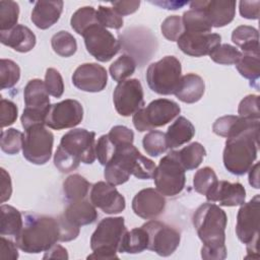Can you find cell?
Listing matches in <instances>:
<instances>
[{
    "instance_id": "obj_1",
    "label": "cell",
    "mask_w": 260,
    "mask_h": 260,
    "mask_svg": "<svg viewBox=\"0 0 260 260\" xmlns=\"http://www.w3.org/2000/svg\"><path fill=\"white\" fill-rule=\"evenodd\" d=\"M228 216L214 203H203L193 214V224L203 246L201 257L206 260H222L226 257L225 226Z\"/></svg>"
},
{
    "instance_id": "obj_2",
    "label": "cell",
    "mask_w": 260,
    "mask_h": 260,
    "mask_svg": "<svg viewBox=\"0 0 260 260\" xmlns=\"http://www.w3.org/2000/svg\"><path fill=\"white\" fill-rule=\"evenodd\" d=\"M154 170V162L143 156L132 143L116 148L113 157L105 166L104 176L108 183L117 186L126 183L131 175L142 180L150 179Z\"/></svg>"
},
{
    "instance_id": "obj_3",
    "label": "cell",
    "mask_w": 260,
    "mask_h": 260,
    "mask_svg": "<svg viewBox=\"0 0 260 260\" xmlns=\"http://www.w3.org/2000/svg\"><path fill=\"white\" fill-rule=\"evenodd\" d=\"M95 133L77 128L65 133L54 155L55 167L62 173L78 168L80 161L90 165L95 159Z\"/></svg>"
},
{
    "instance_id": "obj_4",
    "label": "cell",
    "mask_w": 260,
    "mask_h": 260,
    "mask_svg": "<svg viewBox=\"0 0 260 260\" xmlns=\"http://www.w3.org/2000/svg\"><path fill=\"white\" fill-rule=\"evenodd\" d=\"M58 241H60L58 219L30 213L24 215V224L15 237L17 247L28 254L46 252Z\"/></svg>"
},
{
    "instance_id": "obj_5",
    "label": "cell",
    "mask_w": 260,
    "mask_h": 260,
    "mask_svg": "<svg viewBox=\"0 0 260 260\" xmlns=\"http://www.w3.org/2000/svg\"><path fill=\"white\" fill-rule=\"evenodd\" d=\"M259 128L226 138L223 149L224 168L233 175L242 176L249 172L258 152Z\"/></svg>"
},
{
    "instance_id": "obj_6",
    "label": "cell",
    "mask_w": 260,
    "mask_h": 260,
    "mask_svg": "<svg viewBox=\"0 0 260 260\" xmlns=\"http://www.w3.org/2000/svg\"><path fill=\"white\" fill-rule=\"evenodd\" d=\"M127 232L122 216L103 218L90 238L92 253L87 259L111 260L118 258L117 252L124 234Z\"/></svg>"
},
{
    "instance_id": "obj_7",
    "label": "cell",
    "mask_w": 260,
    "mask_h": 260,
    "mask_svg": "<svg viewBox=\"0 0 260 260\" xmlns=\"http://www.w3.org/2000/svg\"><path fill=\"white\" fill-rule=\"evenodd\" d=\"M181 73L180 61L174 56H166L148 66L146 81L149 88L158 94H174L182 77Z\"/></svg>"
},
{
    "instance_id": "obj_8",
    "label": "cell",
    "mask_w": 260,
    "mask_h": 260,
    "mask_svg": "<svg viewBox=\"0 0 260 260\" xmlns=\"http://www.w3.org/2000/svg\"><path fill=\"white\" fill-rule=\"evenodd\" d=\"M152 178L156 190L164 196H176L182 192L186 177L177 150H173L160 158Z\"/></svg>"
},
{
    "instance_id": "obj_9",
    "label": "cell",
    "mask_w": 260,
    "mask_h": 260,
    "mask_svg": "<svg viewBox=\"0 0 260 260\" xmlns=\"http://www.w3.org/2000/svg\"><path fill=\"white\" fill-rule=\"evenodd\" d=\"M180 112L181 108L176 102L168 99H157L150 102L146 108H142L133 114L132 122L138 131L143 132L165 126L173 121Z\"/></svg>"
},
{
    "instance_id": "obj_10",
    "label": "cell",
    "mask_w": 260,
    "mask_h": 260,
    "mask_svg": "<svg viewBox=\"0 0 260 260\" xmlns=\"http://www.w3.org/2000/svg\"><path fill=\"white\" fill-rule=\"evenodd\" d=\"M259 211L260 195H255L249 202L241 205L237 215L236 234L238 239L247 246L249 254L258 253Z\"/></svg>"
},
{
    "instance_id": "obj_11",
    "label": "cell",
    "mask_w": 260,
    "mask_h": 260,
    "mask_svg": "<svg viewBox=\"0 0 260 260\" xmlns=\"http://www.w3.org/2000/svg\"><path fill=\"white\" fill-rule=\"evenodd\" d=\"M54 135L44 124L32 125L25 129L22 153L34 165H45L52 155Z\"/></svg>"
},
{
    "instance_id": "obj_12",
    "label": "cell",
    "mask_w": 260,
    "mask_h": 260,
    "mask_svg": "<svg viewBox=\"0 0 260 260\" xmlns=\"http://www.w3.org/2000/svg\"><path fill=\"white\" fill-rule=\"evenodd\" d=\"M82 37L87 52L100 62L110 61L120 51L119 41L100 23L89 26Z\"/></svg>"
},
{
    "instance_id": "obj_13",
    "label": "cell",
    "mask_w": 260,
    "mask_h": 260,
    "mask_svg": "<svg viewBox=\"0 0 260 260\" xmlns=\"http://www.w3.org/2000/svg\"><path fill=\"white\" fill-rule=\"evenodd\" d=\"M148 234L147 249L157 255L167 257L172 255L180 244V234L174 228L157 221L150 220L142 225Z\"/></svg>"
},
{
    "instance_id": "obj_14",
    "label": "cell",
    "mask_w": 260,
    "mask_h": 260,
    "mask_svg": "<svg viewBox=\"0 0 260 260\" xmlns=\"http://www.w3.org/2000/svg\"><path fill=\"white\" fill-rule=\"evenodd\" d=\"M113 102L118 114L128 117L135 114L144 106L143 88L136 78L118 83L113 92Z\"/></svg>"
},
{
    "instance_id": "obj_15",
    "label": "cell",
    "mask_w": 260,
    "mask_h": 260,
    "mask_svg": "<svg viewBox=\"0 0 260 260\" xmlns=\"http://www.w3.org/2000/svg\"><path fill=\"white\" fill-rule=\"evenodd\" d=\"M83 118V109L76 100H64L50 107L45 124L54 130H62L77 126Z\"/></svg>"
},
{
    "instance_id": "obj_16",
    "label": "cell",
    "mask_w": 260,
    "mask_h": 260,
    "mask_svg": "<svg viewBox=\"0 0 260 260\" xmlns=\"http://www.w3.org/2000/svg\"><path fill=\"white\" fill-rule=\"evenodd\" d=\"M190 8L202 11L212 27H222L233 21L236 14V1H192Z\"/></svg>"
},
{
    "instance_id": "obj_17",
    "label": "cell",
    "mask_w": 260,
    "mask_h": 260,
    "mask_svg": "<svg viewBox=\"0 0 260 260\" xmlns=\"http://www.w3.org/2000/svg\"><path fill=\"white\" fill-rule=\"evenodd\" d=\"M90 202L108 214L120 213L126 206L124 196L114 185L104 181H100L91 187Z\"/></svg>"
},
{
    "instance_id": "obj_18",
    "label": "cell",
    "mask_w": 260,
    "mask_h": 260,
    "mask_svg": "<svg viewBox=\"0 0 260 260\" xmlns=\"http://www.w3.org/2000/svg\"><path fill=\"white\" fill-rule=\"evenodd\" d=\"M107 81V70L96 63L81 64L75 69L72 75L74 86L87 92L102 91L106 87Z\"/></svg>"
},
{
    "instance_id": "obj_19",
    "label": "cell",
    "mask_w": 260,
    "mask_h": 260,
    "mask_svg": "<svg viewBox=\"0 0 260 260\" xmlns=\"http://www.w3.org/2000/svg\"><path fill=\"white\" fill-rule=\"evenodd\" d=\"M221 37L213 32H183L178 39L179 49L186 55L192 57H202L209 55L217 46L220 45Z\"/></svg>"
},
{
    "instance_id": "obj_20",
    "label": "cell",
    "mask_w": 260,
    "mask_h": 260,
    "mask_svg": "<svg viewBox=\"0 0 260 260\" xmlns=\"http://www.w3.org/2000/svg\"><path fill=\"white\" fill-rule=\"evenodd\" d=\"M166 200L156 189L146 188L140 190L132 200V209L136 215L144 219H150L162 213Z\"/></svg>"
},
{
    "instance_id": "obj_21",
    "label": "cell",
    "mask_w": 260,
    "mask_h": 260,
    "mask_svg": "<svg viewBox=\"0 0 260 260\" xmlns=\"http://www.w3.org/2000/svg\"><path fill=\"white\" fill-rule=\"evenodd\" d=\"M205 196L211 203L218 202L221 206H238L245 202L246 190L244 186L238 182L217 181Z\"/></svg>"
},
{
    "instance_id": "obj_22",
    "label": "cell",
    "mask_w": 260,
    "mask_h": 260,
    "mask_svg": "<svg viewBox=\"0 0 260 260\" xmlns=\"http://www.w3.org/2000/svg\"><path fill=\"white\" fill-rule=\"evenodd\" d=\"M259 128V119L244 118L240 116H223L213 123L212 130L216 135L229 138L242 132Z\"/></svg>"
},
{
    "instance_id": "obj_23",
    "label": "cell",
    "mask_w": 260,
    "mask_h": 260,
    "mask_svg": "<svg viewBox=\"0 0 260 260\" xmlns=\"http://www.w3.org/2000/svg\"><path fill=\"white\" fill-rule=\"evenodd\" d=\"M63 1H37L31 11L30 19L32 23L41 29H47L55 24L62 13Z\"/></svg>"
},
{
    "instance_id": "obj_24",
    "label": "cell",
    "mask_w": 260,
    "mask_h": 260,
    "mask_svg": "<svg viewBox=\"0 0 260 260\" xmlns=\"http://www.w3.org/2000/svg\"><path fill=\"white\" fill-rule=\"evenodd\" d=\"M0 40L3 45L20 53L29 52L36 46L35 34L22 24H17L9 30L0 31Z\"/></svg>"
},
{
    "instance_id": "obj_25",
    "label": "cell",
    "mask_w": 260,
    "mask_h": 260,
    "mask_svg": "<svg viewBox=\"0 0 260 260\" xmlns=\"http://www.w3.org/2000/svg\"><path fill=\"white\" fill-rule=\"evenodd\" d=\"M23 100L25 108L29 110L48 113L51 107L45 82L38 78L27 82L23 90Z\"/></svg>"
},
{
    "instance_id": "obj_26",
    "label": "cell",
    "mask_w": 260,
    "mask_h": 260,
    "mask_svg": "<svg viewBox=\"0 0 260 260\" xmlns=\"http://www.w3.org/2000/svg\"><path fill=\"white\" fill-rule=\"evenodd\" d=\"M205 83L203 79L194 73H188L181 77L175 95L183 103L193 104L198 102L204 93Z\"/></svg>"
},
{
    "instance_id": "obj_27",
    "label": "cell",
    "mask_w": 260,
    "mask_h": 260,
    "mask_svg": "<svg viewBox=\"0 0 260 260\" xmlns=\"http://www.w3.org/2000/svg\"><path fill=\"white\" fill-rule=\"evenodd\" d=\"M63 215L77 226L90 224L98 218L95 206L87 200H78L69 202Z\"/></svg>"
},
{
    "instance_id": "obj_28",
    "label": "cell",
    "mask_w": 260,
    "mask_h": 260,
    "mask_svg": "<svg viewBox=\"0 0 260 260\" xmlns=\"http://www.w3.org/2000/svg\"><path fill=\"white\" fill-rule=\"evenodd\" d=\"M195 135V127L183 116L178 117L168 128L166 133L167 144L169 148L179 147L189 142Z\"/></svg>"
},
{
    "instance_id": "obj_29",
    "label": "cell",
    "mask_w": 260,
    "mask_h": 260,
    "mask_svg": "<svg viewBox=\"0 0 260 260\" xmlns=\"http://www.w3.org/2000/svg\"><path fill=\"white\" fill-rule=\"evenodd\" d=\"M148 246V234L145 229L135 228L127 231L119 245L118 252L136 254L146 250Z\"/></svg>"
},
{
    "instance_id": "obj_30",
    "label": "cell",
    "mask_w": 260,
    "mask_h": 260,
    "mask_svg": "<svg viewBox=\"0 0 260 260\" xmlns=\"http://www.w3.org/2000/svg\"><path fill=\"white\" fill-rule=\"evenodd\" d=\"M232 41L243 53H259V32L250 25H240L232 32Z\"/></svg>"
},
{
    "instance_id": "obj_31",
    "label": "cell",
    "mask_w": 260,
    "mask_h": 260,
    "mask_svg": "<svg viewBox=\"0 0 260 260\" xmlns=\"http://www.w3.org/2000/svg\"><path fill=\"white\" fill-rule=\"evenodd\" d=\"M1 211V223L0 234L1 236H14L16 237L23 226L22 215L11 205L2 204Z\"/></svg>"
},
{
    "instance_id": "obj_32",
    "label": "cell",
    "mask_w": 260,
    "mask_h": 260,
    "mask_svg": "<svg viewBox=\"0 0 260 260\" xmlns=\"http://www.w3.org/2000/svg\"><path fill=\"white\" fill-rule=\"evenodd\" d=\"M90 183L78 174L69 176L63 183V190L66 199L69 202L82 200L86 197Z\"/></svg>"
},
{
    "instance_id": "obj_33",
    "label": "cell",
    "mask_w": 260,
    "mask_h": 260,
    "mask_svg": "<svg viewBox=\"0 0 260 260\" xmlns=\"http://www.w3.org/2000/svg\"><path fill=\"white\" fill-rule=\"evenodd\" d=\"M205 154L206 150L199 142H192L181 150H178L179 159L185 171L197 169L202 162Z\"/></svg>"
},
{
    "instance_id": "obj_34",
    "label": "cell",
    "mask_w": 260,
    "mask_h": 260,
    "mask_svg": "<svg viewBox=\"0 0 260 260\" xmlns=\"http://www.w3.org/2000/svg\"><path fill=\"white\" fill-rule=\"evenodd\" d=\"M184 32H211L212 26L205 17L204 13L200 10L190 9L185 11L182 17Z\"/></svg>"
},
{
    "instance_id": "obj_35",
    "label": "cell",
    "mask_w": 260,
    "mask_h": 260,
    "mask_svg": "<svg viewBox=\"0 0 260 260\" xmlns=\"http://www.w3.org/2000/svg\"><path fill=\"white\" fill-rule=\"evenodd\" d=\"M236 67L243 77L250 81H256L260 76L259 53H242Z\"/></svg>"
},
{
    "instance_id": "obj_36",
    "label": "cell",
    "mask_w": 260,
    "mask_h": 260,
    "mask_svg": "<svg viewBox=\"0 0 260 260\" xmlns=\"http://www.w3.org/2000/svg\"><path fill=\"white\" fill-rule=\"evenodd\" d=\"M95 23H99L96 19V10L92 6L80 7L73 13L70 19L71 27L80 36H82L89 26Z\"/></svg>"
},
{
    "instance_id": "obj_37",
    "label": "cell",
    "mask_w": 260,
    "mask_h": 260,
    "mask_svg": "<svg viewBox=\"0 0 260 260\" xmlns=\"http://www.w3.org/2000/svg\"><path fill=\"white\" fill-rule=\"evenodd\" d=\"M51 46L54 52L61 57H70L77 50L75 38L66 30H60L51 39Z\"/></svg>"
},
{
    "instance_id": "obj_38",
    "label": "cell",
    "mask_w": 260,
    "mask_h": 260,
    "mask_svg": "<svg viewBox=\"0 0 260 260\" xmlns=\"http://www.w3.org/2000/svg\"><path fill=\"white\" fill-rule=\"evenodd\" d=\"M135 68L136 62L133 57L130 55H122L110 65L109 71L115 81L121 82L130 77L134 73Z\"/></svg>"
},
{
    "instance_id": "obj_39",
    "label": "cell",
    "mask_w": 260,
    "mask_h": 260,
    "mask_svg": "<svg viewBox=\"0 0 260 260\" xmlns=\"http://www.w3.org/2000/svg\"><path fill=\"white\" fill-rule=\"evenodd\" d=\"M143 148L150 156H158L168 150L166 133L158 130H151L146 133L142 140Z\"/></svg>"
},
{
    "instance_id": "obj_40",
    "label": "cell",
    "mask_w": 260,
    "mask_h": 260,
    "mask_svg": "<svg viewBox=\"0 0 260 260\" xmlns=\"http://www.w3.org/2000/svg\"><path fill=\"white\" fill-rule=\"evenodd\" d=\"M19 6L11 0L0 1V31H5L17 25Z\"/></svg>"
},
{
    "instance_id": "obj_41",
    "label": "cell",
    "mask_w": 260,
    "mask_h": 260,
    "mask_svg": "<svg viewBox=\"0 0 260 260\" xmlns=\"http://www.w3.org/2000/svg\"><path fill=\"white\" fill-rule=\"evenodd\" d=\"M20 78V68L12 60L1 59L0 61V86L1 89L13 87Z\"/></svg>"
},
{
    "instance_id": "obj_42",
    "label": "cell",
    "mask_w": 260,
    "mask_h": 260,
    "mask_svg": "<svg viewBox=\"0 0 260 260\" xmlns=\"http://www.w3.org/2000/svg\"><path fill=\"white\" fill-rule=\"evenodd\" d=\"M24 134L14 128L1 131V149L8 154H16L22 148Z\"/></svg>"
},
{
    "instance_id": "obj_43",
    "label": "cell",
    "mask_w": 260,
    "mask_h": 260,
    "mask_svg": "<svg viewBox=\"0 0 260 260\" xmlns=\"http://www.w3.org/2000/svg\"><path fill=\"white\" fill-rule=\"evenodd\" d=\"M217 181L218 180L214 171L209 167H204L198 170L194 175V190L199 194L206 195L217 183Z\"/></svg>"
},
{
    "instance_id": "obj_44",
    "label": "cell",
    "mask_w": 260,
    "mask_h": 260,
    "mask_svg": "<svg viewBox=\"0 0 260 260\" xmlns=\"http://www.w3.org/2000/svg\"><path fill=\"white\" fill-rule=\"evenodd\" d=\"M210 59L215 63L222 65L236 64L242 56V53L234 46L223 44L217 46L210 54Z\"/></svg>"
},
{
    "instance_id": "obj_45",
    "label": "cell",
    "mask_w": 260,
    "mask_h": 260,
    "mask_svg": "<svg viewBox=\"0 0 260 260\" xmlns=\"http://www.w3.org/2000/svg\"><path fill=\"white\" fill-rule=\"evenodd\" d=\"M98 22L104 27L119 29L123 26V18L113 8L100 5L96 10Z\"/></svg>"
},
{
    "instance_id": "obj_46",
    "label": "cell",
    "mask_w": 260,
    "mask_h": 260,
    "mask_svg": "<svg viewBox=\"0 0 260 260\" xmlns=\"http://www.w3.org/2000/svg\"><path fill=\"white\" fill-rule=\"evenodd\" d=\"M161 34L164 37L171 41L175 42L183 35L184 26L182 22V18L179 15H170L168 16L160 25Z\"/></svg>"
},
{
    "instance_id": "obj_47",
    "label": "cell",
    "mask_w": 260,
    "mask_h": 260,
    "mask_svg": "<svg viewBox=\"0 0 260 260\" xmlns=\"http://www.w3.org/2000/svg\"><path fill=\"white\" fill-rule=\"evenodd\" d=\"M45 86L49 94L54 98H60L64 92L63 78L55 68H48L45 74Z\"/></svg>"
},
{
    "instance_id": "obj_48",
    "label": "cell",
    "mask_w": 260,
    "mask_h": 260,
    "mask_svg": "<svg viewBox=\"0 0 260 260\" xmlns=\"http://www.w3.org/2000/svg\"><path fill=\"white\" fill-rule=\"evenodd\" d=\"M238 113L240 117L259 119V96L255 94H249L245 96L239 104Z\"/></svg>"
},
{
    "instance_id": "obj_49",
    "label": "cell",
    "mask_w": 260,
    "mask_h": 260,
    "mask_svg": "<svg viewBox=\"0 0 260 260\" xmlns=\"http://www.w3.org/2000/svg\"><path fill=\"white\" fill-rule=\"evenodd\" d=\"M116 148L117 147L109 139L108 134L102 135L95 143V155L100 164L106 166L113 157Z\"/></svg>"
},
{
    "instance_id": "obj_50",
    "label": "cell",
    "mask_w": 260,
    "mask_h": 260,
    "mask_svg": "<svg viewBox=\"0 0 260 260\" xmlns=\"http://www.w3.org/2000/svg\"><path fill=\"white\" fill-rule=\"evenodd\" d=\"M108 137L111 142L116 147H118L125 144H132L134 140V133L126 126L117 125L110 130V132L108 133Z\"/></svg>"
},
{
    "instance_id": "obj_51",
    "label": "cell",
    "mask_w": 260,
    "mask_h": 260,
    "mask_svg": "<svg viewBox=\"0 0 260 260\" xmlns=\"http://www.w3.org/2000/svg\"><path fill=\"white\" fill-rule=\"evenodd\" d=\"M17 107L16 105L5 99H1L0 102V123L3 129L6 126L12 125L17 119Z\"/></svg>"
},
{
    "instance_id": "obj_52",
    "label": "cell",
    "mask_w": 260,
    "mask_h": 260,
    "mask_svg": "<svg viewBox=\"0 0 260 260\" xmlns=\"http://www.w3.org/2000/svg\"><path fill=\"white\" fill-rule=\"evenodd\" d=\"M59 229H60V241L69 242L77 238L79 235V226L70 222L63 214L58 216Z\"/></svg>"
},
{
    "instance_id": "obj_53",
    "label": "cell",
    "mask_w": 260,
    "mask_h": 260,
    "mask_svg": "<svg viewBox=\"0 0 260 260\" xmlns=\"http://www.w3.org/2000/svg\"><path fill=\"white\" fill-rule=\"evenodd\" d=\"M17 245L12 241L7 240L4 236H1L0 239V259H8V260H16L18 258Z\"/></svg>"
},
{
    "instance_id": "obj_54",
    "label": "cell",
    "mask_w": 260,
    "mask_h": 260,
    "mask_svg": "<svg viewBox=\"0 0 260 260\" xmlns=\"http://www.w3.org/2000/svg\"><path fill=\"white\" fill-rule=\"evenodd\" d=\"M260 1H240V14L248 19L259 18Z\"/></svg>"
},
{
    "instance_id": "obj_55",
    "label": "cell",
    "mask_w": 260,
    "mask_h": 260,
    "mask_svg": "<svg viewBox=\"0 0 260 260\" xmlns=\"http://www.w3.org/2000/svg\"><path fill=\"white\" fill-rule=\"evenodd\" d=\"M113 9L119 15H128L134 13L140 5V1L138 0H126V1H115L112 2Z\"/></svg>"
},
{
    "instance_id": "obj_56",
    "label": "cell",
    "mask_w": 260,
    "mask_h": 260,
    "mask_svg": "<svg viewBox=\"0 0 260 260\" xmlns=\"http://www.w3.org/2000/svg\"><path fill=\"white\" fill-rule=\"evenodd\" d=\"M12 193L11 179L9 174L2 168L1 169V202L7 201Z\"/></svg>"
},
{
    "instance_id": "obj_57",
    "label": "cell",
    "mask_w": 260,
    "mask_h": 260,
    "mask_svg": "<svg viewBox=\"0 0 260 260\" xmlns=\"http://www.w3.org/2000/svg\"><path fill=\"white\" fill-rule=\"evenodd\" d=\"M43 259H68L67 250L61 245L55 244L45 252Z\"/></svg>"
},
{
    "instance_id": "obj_58",
    "label": "cell",
    "mask_w": 260,
    "mask_h": 260,
    "mask_svg": "<svg viewBox=\"0 0 260 260\" xmlns=\"http://www.w3.org/2000/svg\"><path fill=\"white\" fill-rule=\"evenodd\" d=\"M155 5H158L160 7H164L166 9H171V10H176L179 9L181 7H183L185 4H187L188 2L185 1H155V2H151Z\"/></svg>"
},
{
    "instance_id": "obj_59",
    "label": "cell",
    "mask_w": 260,
    "mask_h": 260,
    "mask_svg": "<svg viewBox=\"0 0 260 260\" xmlns=\"http://www.w3.org/2000/svg\"><path fill=\"white\" fill-rule=\"evenodd\" d=\"M259 164L257 162L254 167L252 166V168L249 170V183L252 187L259 189Z\"/></svg>"
}]
</instances>
